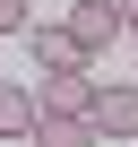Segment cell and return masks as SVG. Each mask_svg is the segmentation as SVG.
I'll return each mask as SVG.
<instances>
[{
    "label": "cell",
    "instance_id": "cell-1",
    "mask_svg": "<svg viewBox=\"0 0 138 147\" xmlns=\"http://www.w3.org/2000/svg\"><path fill=\"white\" fill-rule=\"evenodd\" d=\"M86 130H95V138H138V87H129V78H95Z\"/></svg>",
    "mask_w": 138,
    "mask_h": 147
},
{
    "label": "cell",
    "instance_id": "cell-2",
    "mask_svg": "<svg viewBox=\"0 0 138 147\" xmlns=\"http://www.w3.org/2000/svg\"><path fill=\"white\" fill-rule=\"evenodd\" d=\"M26 52H35V78H52V69H95L86 43L69 35L60 18H35V26H26Z\"/></svg>",
    "mask_w": 138,
    "mask_h": 147
},
{
    "label": "cell",
    "instance_id": "cell-3",
    "mask_svg": "<svg viewBox=\"0 0 138 147\" xmlns=\"http://www.w3.org/2000/svg\"><path fill=\"white\" fill-rule=\"evenodd\" d=\"M60 26L78 35V43H86V61H95V52H112V43H121V26H129V18L112 9V0H78V9H69Z\"/></svg>",
    "mask_w": 138,
    "mask_h": 147
},
{
    "label": "cell",
    "instance_id": "cell-4",
    "mask_svg": "<svg viewBox=\"0 0 138 147\" xmlns=\"http://www.w3.org/2000/svg\"><path fill=\"white\" fill-rule=\"evenodd\" d=\"M26 95H35V113H86L95 78H86V69H52V78H35Z\"/></svg>",
    "mask_w": 138,
    "mask_h": 147
},
{
    "label": "cell",
    "instance_id": "cell-5",
    "mask_svg": "<svg viewBox=\"0 0 138 147\" xmlns=\"http://www.w3.org/2000/svg\"><path fill=\"white\" fill-rule=\"evenodd\" d=\"M26 147H104V138L86 130V113H35V130H26Z\"/></svg>",
    "mask_w": 138,
    "mask_h": 147
},
{
    "label": "cell",
    "instance_id": "cell-6",
    "mask_svg": "<svg viewBox=\"0 0 138 147\" xmlns=\"http://www.w3.org/2000/svg\"><path fill=\"white\" fill-rule=\"evenodd\" d=\"M26 130H35V95L17 78H0V138H26Z\"/></svg>",
    "mask_w": 138,
    "mask_h": 147
},
{
    "label": "cell",
    "instance_id": "cell-7",
    "mask_svg": "<svg viewBox=\"0 0 138 147\" xmlns=\"http://www.w3.org/2000/svg\"><path fill=\"white\" fill-rule=\"evenodd\" d=\"M35 18H26V0H0V35H26Z\"/></svg>",
    "mask_w": 138,
    "mask_h": 147
},
{
    "label": "cell",
    "instance_id": "cell-8",
    "mask_svg": "<svg viewBox=\"0 0 138 147\" xmlns=\"http://www.w3.org/2000/svg\"><path fill=\"white\" fill-rule=\"evenodd\" d=\"M112 9H121V18H138V0H112Z\"/></svg>",
    "mask_w": 138,
    "mask_h": 147
},
{
    "label": "cell",
    "instance_id": "cell-9",
    "mask_svg": "<svg viewBox=\"0 0 138 147\" xmlns=\"http://www.w3.org/2000/svg\"><path fill=\"white\" fill-rule=\"evenodd\" d=\"M121 35H129V43H138V18H129V26H121Z\"/></svg>",
    "mask_w": 138,
    "mask_h": 147
}]
</instances>
